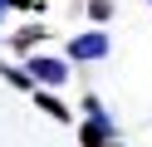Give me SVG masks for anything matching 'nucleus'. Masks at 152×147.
Instances as JSON below:
<instances>
[{"label": "nucleus", "instance_id": "f257e3e1", "mask_svg": "<svg viewBox=\"0 0 152 147\" xmlns=\"http://www.w3.org/2000/svg\"><path fill=\"white\" fill-rule=\"evenodd\" d=\"M79 142L83 147H108L113 142V118L108 113H103V103H98V98H83V123H79Z\"/></svg>", "mask_w": 152, "mask_h": 147}, {"label": "nucleus", "instance_id": "f03ea898", "mask_svg": "<svg viewBox=\"0 0 152 147\" xmlns=\"http://www.w3.org/2000/svg\"><path fill=\"white\" fill-rule=\"evenodd\" d=\"M108 34L103 29H83V34L69 39V49H64V64H98V59H108Z\"/></svg>", "mask_w": 152, "mask_h": 147}, {"label": "nucleus", "instance_id": "7ed1b4c3", "mask_svg": "<svg viewBox=\"0 0 152 147\" xmlns=\"http://www.w3.org/2000/svg\"><path fill=\"white\" fill-rule=\"evenodd\" d=\"M25 74H30L34 88H59V83H69V64L54 59V54H30V59H25Z\"/></svg>", "mask_w": 152, "mask_h": 147}, {"label": "nucleus", "instance_id": "20e7f679", "mask_svg": "<svg viewBox=\"0 0 152 147\" xmlns=\"http://www.w3.org/2000/svg\"><path fill=\"white\" fill-rule=\"evenodd\" d=\"M44 34H49L44 25H25V29H15V34H10V49H15V54H30V49L39 44Z\"/></svg>", "mask_w": 152, "mask_h": 147}, {"label": "nucleus", "instance_id": "39448f33", "mask_svg": "<svg viewBox=\"0 0 152 147\" xmlns=\"http://www.w3.org/2000/svg\"><path fill=\"white\" fill-rule=\"evenodd\" d=\"M34 103H39V108H44V113H49V118H59V123H69V118H74L69 108H64V103H59V98H54V93H44V88H34Z\"/></svg>", "mask_w": 152, "mask_h": 147}, {"label": "nucleus", "instance_id": "423d86ee", "mask_svg": "<svg viewBox=\"0 0 152 147\" xmlns=\"http://www.w3.org/2000/svg\"><path fill=\"white\" fill-rule=\"evenodd\" d=\"M0 74H5V83H15V88H25V93H34V83H30V74H25L20 64H0Z\"/></svg>", "mask_w": 152, "mask_h": 147}, {"label": "nucleus", "instance_id": "0eeeda50", "mask_svg": "<svg viewBox=\"0 0 152 147\" xmlns=\"http://www.w3.org/2000/svg\"><path fill=\"white\" fill-rule=\"evenodd\" d=\"M108 15H113V0H88V20L93 25H103Z\"/></svg>", "mask_w": 152, "mask_h": 147}, {"label": "nucleus", "instance_id": "6e6552de", "mask_svg": "<svg viewBox=\"0 0 152 147\" xmlns=\"http://www.w3.org/2000/svg\"><path fill=\"white\" fill-rule=\"evenodd\" d=\"M30 5V0H0V15H5V10H25Z\"/></svg>", "mask_w": 152, "mask_h": 147}, {"label": "nucleus", "instance_id": "1a4fd4ad", "mask_svg": "<svg viewBox=\"0 0 152 147\" xmlns=\"http://www.w3.org/2000/svg\"><path fill=\"white\" fill-rule=\"evenodd\" d=\"M108 147H118V142H108Z\"/></svg>", "mask_w": 152, "mask_h": 147}]
</instances>
